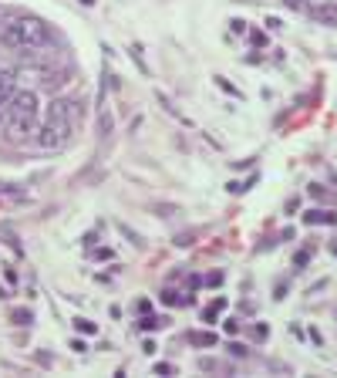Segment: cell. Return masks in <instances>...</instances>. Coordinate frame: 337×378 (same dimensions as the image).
Here are the masks:
<instances>
[{"label": "cell", "instance_id": "6da1fadb", "mask_svg": "<svg viewBox=\"0 0 337 378\" xmlns=\"http://www.w3.org/2000/svg\"><path fill=\"white\" fill-rule=\"evenodd\" d=\"M81 115H85L81 102H75V98H51V105L44 108V122L34 129V142L41 149H61V146H68Z\"/></svg>", "mask_w": 337, "mask_h": 378}, {"label": "cell", "instance_id": "7a4b0ae2", "mask_svg": "<svg viewBox=\"0 0 337 378\" xmlns=\"http://www.w3.org/2000/svg\"><path fill=\"white\" fill-rule=\"evenodd\" d=\"M41 119V105L34 91H14V98L0 108V122H4V136L11 142H24L27 136H34Z\"/></svg>", "mask_w": 337, "mask_h": 378}, {"label": "cell", "instance_id": "3957f363", "mask_svg": "<svg viewBox=\"0 0 337 378\" xmlns=\"http://www.w3.org/2000/svg\"><path fill=\"white\" fill-rule=\"evenodd\" d=\"M0 45L11 47V51H37V47H51L54 45V34L41 17H14L0 28Z\"/></svg>", "mask_w": 337, "mask_h": 378}, {"label": "cell", "instance_id": "277c9868", "mask_svg": "<svg viewBox=\"0 0 337 378\" xmlns=\"http://www.w3.org/2000/svg\"><path fill=\"white\" fill-rule=\"evenodd\" d=\"M314 24H324V28H337V0H310L304 11Z\"/></svg>", "mask_w": 337, "mask_h": 378}, {"label": "cell", "instance_id": "5b68a950", "mask_svg": "<svg viewBox=\"0 0 337 378\" xmlns=\"http://www.w3.org/2000/svg\"><path fill=\"white\" fill-rule=\"evenodd\" d=\"M14 91H17V78H14V71L0 68V108H4L7 102H11V98H14Z\"/></svg>", "mask_w": 337, "mask_h": 378}, {"label": "cell", "instance_id": "8992f818", "mask_svg": "<svg viewBox=\"0 0 337 378\" xmlns=\"http://www.w3.org/2000/svg\"><path fill=\"white\" fill-rule=\"evenodd\" d=\"M307 223L314 227V223H337V213H324V210H314V213H307L304 216Z\"/></svg>", "mask_w": 337, "mask_h": 378}, {"label": "cell", "instance_id": "52a82bcc", "mask_svg": "<svg viewBox=\"0 0 337 378\" xmlns=\"http://www.w3.org/2000/svg\"><path fill=\"white\" fill-rule=\"evenodd\" d=\"M189 345H216V334H209V331H189Z\"/></svg>", "mask_w": 337, "mask_h": 378}, {"label": "cell", "instance_id": "ba28073f", "mask_svg": "<svg viewBox=\"0 0 337 378\" xmlns=\"http://www.w3.org/2000/svg\"><path fill=\"white\" fill-rule=\"evenodd\" d=\"M223 307H226V301H223V297H219V301H213V304H209V307H206V311H202V321H213L216 314L223 311Z\"/></svg>", "mask_w": 337, "mask_h": 378}, {"label": "cell", "instance_id": "9c48e42d", "mask_svg": "<svg viewBox=\"0 0 337 378\" xmlns=\"http://www.w3.org/2000/svg\"><path fill=\"white\" fill-rule=\"evenodd\" d=\"M132 61H138L142 75H149V64H145V54H142V47H138V45H132Z\"/></svg>", "mask_w": 337, "mask_h": 378}, {"label": "cell", "instance_id": "30bf717a", "mask_svg": "<svg viewBox=\"0 0 337 378\" xmlns=\"http://www.w3.org/2000/svg\"><path fill=\"white\" fill-rule=\"evenodd\" d=\"M75 328L81 334H94V331H98V324H94V321H75Z\"/></svg>", "mask_w": 337, "mask_h": 378}, {"label": "cell", "instance_id": "8fae6325", "mask_svg": "<svg viewBox=\"0 0 337 378\" xmlns=\"http://www.w3.org/2000/svg\"><path fill=\"white\" fill-rule=\"evenodd\" d=\"M98 132H102V136L111 132V115H108V112H102V119H98Z\"/></svg>", "mask_w": 337, "mask_h": 378}, {"label": "cell", "instance_id": "7c38bea8", "mask_svg": "<svg viewBox=\"0 0 337 378\" xmlns=\"http://www.w3.org/2000/svg\"><path fill=\"white\" fill-rule=\"evenodd\" d=\"M162 324H166V318H145L142 321V328H145V331H155V328H162Z\"/></svg>", "mask_w": 337, "mask_h": 378}, {"label": "cell", "instance_id": "4fadbf2b", "mask_svg": "<svg viewBox=\"0 0 337 378\" xmlns=\"http://www.w3.org/2000/svg\"><path fill=\"white\" fill-rule=\"evenodd\" d=\"M307 4L310 0H283V7H290V11H307Z\"/></svg>", "mask_w": 337, "mask_h": 378}, {"label": "cell", "instance_id": "5bb4252c", "mask_svg": "<svg viewBox=\"0 0 337 378\" xmlns=\"http://www.w3.org/2000/svg\"><path fill=\"white\" fill-rule=\"evenodd\" d=\"M11 318H14V324H27V321H31V311H14Z\"/></svg>", "mask_w": 337, "mask_h": 378}, {"label": "cell", "instance_id": "9a60e30c", "mask_svg": "<svg viewBox=\"0 0 337 378\" xmlns=\"http://www.w3.org/2000/svg\"><path fill=\"white\" fill-rule=\"evenodd\" d=\"M172 372H176V368H172L168 362H159V365H155V375H172Z\"/></svg>", "mask_w": 337, "mask_h": 378}, {"label": "cell", "instance_id": "2e32d148", "mask_svg": "<svg viewBox=\"0 0 337 378\" xmlns=\"http://www.w3.org/2000/svg\"><path fill=\"white\" fill-rule=\"evenodd\" d=\"M230 355L233 358H246V348L243 345H230Z\"/></svg>", "mask_w": 337, "mask_h": 378}, {"label": "cell", "instance_id": "e0dca14e", "mask_svg": "<svg viewBox=\"0 0 337 378\" xmlns=\"http://www.w3.org/2000/svg\"><path fill=\"white\" fill-rule=\"evenodd\" d=\"M92 257H94V260H105V257H111V250H105V247H98V250H92Z\"/></svg>", "mask_w": 337, "mask_h": 378}, {"label": "cell", "instance_id": "ac0fdd59", "mask_svg": "<svg viewBox=\"0 0 337 378\" xmlns=\"http://www.w3.org/2000/svg\"><path fill=\"white\" fill-rule=\"evenodd\" d=\"M253 338H257V341H263V338H266V328H263V324H257V328H253Z\"/></svg>", "mask_w": 337, "mask_h": 378}, {"label": "cell", "instance_id": "d6986e66", "mask_svg": "<svg viewBox=\"0 0 337 378\" xmlns=\"http://www.w3.org/2000/svg\"><path fill=\"white\" fill-rule=\"evenodd\" d=\"M307 260H310V254H307V250H304V254H297V260H293V264H297V267H304Z\"/></svg>", "mask_w": 337, "mask_h": 378}, {"label": "cell", "instance_id": "ffe728a7", "mask_svg": "<svg viewBox=\"0 0 337 378\" xmlns=\"http://www.w3.org/2000/svg\"><path fill=\"white\" fill-rule=\"evenodd\" d=\"M331 250H334V257H337V243H334V247H331Z\"/></svg>", "mask_w": 337, "mask_h": 378}]
</instances>
